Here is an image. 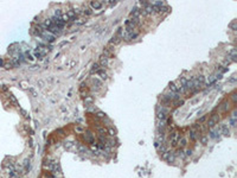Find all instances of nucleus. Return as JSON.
<instances>
[{
    "label": "nucleus",
    "mask_w": 237,
    "mask_h": 178,
    "mask_svg": "<svg viewBox=\"0 0 237 178\" xmlns=\"http://www.w3.org/2000/svg\"><path fill=\"white\" fill-rule=\"evenodd\" d=\"M181 138V135H180V133L178 132V131H173V132H171V134H169V141H171V145L173 146V147H175L177 145H178V140Z\"/></svg>",
    "instance_id": "obj_1"
},
{
    "label": "nucleus",
    "mask_w": 237,
    "mask_h": 178,
    "mask_svg": "<svg viewBox=\"0 0 237 178\" xmlns=\"http://www.w3.org/2000/svg\"><path fill=\"white\" fill-rule=\"evenodd\" d=\"M167 114H169V109L165 108V107H161L158 109V113H157V119L160 120V121H165L166 118H167Z\"/></svg>",
    "instance_id": "obj_2"
},
{
    "label": "nucleus",
    "mask_w": 237,
    "mask_h": 178,
    "mask_svg": "<svg viewBox=\"0 0 237 178\" xmlns=\"http://www.w3.org/2000/svg\"><path fill=\"white\" fill-rule=\"evenodd\" d=\"M218 121H219L218 114H213V115L209 119V121H207V124H206V127H209V128L211 129V128H213V127L218 124Z\"/></svg>",
    "instance_id": "obj_3"
},
{
    "label": "nucleus",
    "mask_w": 237,
    "mask_h": 178,
    "mask_svg": "<svg viewBox=\"0 0 237 178\" xmlns=\"http://www.w3.org/2000/svg\"><path fill=\"white\" fill-rule=\"evenodd\" d=\"M189 135H190V139H191V140L196 141L197 139H199V138H200V131H199V129H197V128H196V126H193V127H192V129L190 131V134H189Z\"/></svg>",
    "instance_id": "obj_4"
},
{
    "label": "nucleus",
    "mask_w": 237,
    "mask_h": 178,
    "mask_svg": "<svg viewBox=\"0 0 237 178\" xmlns=\"http://www.w3.org/2000/svg\"><path fill=\"white\" fill-rule=\"evenodd\" d=\"M31 30H32L31 33H32V35H36V36H42L43 32H44V27H43L42 25H34Z\"/></svg>",
    "instance_id": "obj_5"
},
{
    "label": "nucleus",
    "mask_w": 237,
    "mask_h": 178,
    "mask_svg": "<svg viewBox=\"0 0 237 178\" xmlns=\"http://www.w3.org/2000/svg\"><path fill=\"white\" fill-rule=\"evenodd\" d=\"M164 158L167 160V162H169V163H173L174 162V159H175V156H174V152H169V151H167L166 153H164Z\"/></svg>",
    "instance_id": "obj_6"
},
{
    "label": "nucleus",
    "mask_w": 237,
    "mask_h": 178,
    "mask_svg": "<svg viewBox=\"0 0 237 178\" xmlns=\"http://www.w3.org/2000/svg\"><path fill=\"white\" fill-rule=\"evenodd\" d=\"M219 134H221L219 127H218V128H211V129H210V132H209V137H210V138H212V139H216Z\"/></svg>",
    "instance_id": "obj_7"
},
{
    "label": "nucleus",
    "mask_w": 237,
    "mask_h": 178,
    "mask_svg": "<svg viewBox=\"0 0 237 178\" xmlns=\"http://www.w3.org/2000/svg\"><path fill=\"white\" fill-rule=\"evenodd\" d=\"M40 37H43L46 42H49V43H52L53 40H55V36H52L50 32H46V31H44L43 32V35L40 36Z\"/></svg>",
    "instance_id": "obj_8"
},
{
    "label": "nucleus",
    "mask_w": 237,
    "mask_h": 178,
    "mask_svg": "<svg viewBox=\"0 0 237 178\" xmlns=\"http://www.w3.org/2000/svg\"><path fill=\"white\" fill-rule=\"evenodd\" d=\"M219 131H221V134L225 135V137H229L230 135V129L226 125H221L219 126Z\"/></svg>",
    "instance_id": "obj_9"
},
{
    "label": "nucleus",
    "mask_w": 237,
    "mask_h": 178,
    "mask_svg": "<svg viewBox=\"0 0 237 178\" xmlns=\"http://www.w3.org/2000/svg\"><path fill=\"white\" fill-rule=\"evenodd\" d=\"M84 139H85V141L89 142V144H94V134L91 132L87 131V132H84Z\"/></svg>",
    "instance_id": "obj_10"
},
{
    "label": "nucleus",
    "mask_w": 237,
    "mask_h": 178,
    "mask_svg": "<svg viewBox=\"0 0 237 178\" xmlns=\"http://www.w3.org/2000/svg\"><path fill=\"white\" fill-rule=\"evenodd\" d=\"M102 5H103L102 1H90V6L94 10H100L102 7Z\"/></svg>",
    "instance_id": "obj_11"
},
{
    "label": "nucleus",
    "mask_w": 237,
    "mask_h": 178,
    "mask_svg": "<svg viewBox=\"0 0 237 178\" xmlns=\"http://www.w3.org/2000/svg\"><path fill=\"white\" fill-rule=\"evenodd\" d=\"M93 103H94V99H93V96L87 95V96H85V99H84V105H85V107H90Z\"/></svg>",
    "instance_id": "obj_12"
},
{
    "label": "nucleus",
    "mask_w": 237,
    "mask_h": 178,
    "mask_svg": "<svg viewBox=\"0 0 237 178\" xmlns=\"http://www.w3.org/2000/svg\"><path fill=\"white\" fill-rule=\"evenodd\" d=\"M186 145H187V139L184 138V137H181V138L178 140V145H177V146H179V148H184Z\"/></svg>",
    "instance_id": "obj_13"
},
{
    "label": "nucleus",
    "mask_w": 237,
    "mask_h": 178,
    "mask_svg": "<svg viewBox=\"0 0 237 178\" xmlns=\"http://www.w3.org/2000/svg\"><path fill=\"white\" fill-rule=\"evenodd\" d=\"M230 109V102L228 101V100H225L222 105H221V110L222 112H226V110H229Z\"/></svg>",
    "instance_id": "obj_14"
},
{
    "label": "nucleus",
    "mask_w": 237,
    "mask_h": 178,
    "mask_svg": "<svg viewBox=\"0 0 237 178\" xmlns=\"http://www.w3.org/2000/svg\"><path fill=\"white\" fill-rule=\"evenodd\" d=\"M140 14H141V10H139L137 7H134L131 12V17H133V18H137Z\"/></svg>",
    "instance_id": "obj_15"
},
{
    "label": "nucleus",
    "mask_w": 237,
    "mask_h": 178,
    "mask_svg": "<svg viewBox=\"0 0 237 178\" xmlns=\"http://www.w3.org/2000/svg\"><path fill=\"white\" fill-rule=\"evenodd\" d=\"M121 39H122L121 37H119V36H114V37H113V38L110 39V44H111V45H115V44H119V43L121 42Z\"/></svg>",
    "instance_id": "obj_16"
},
{
    "label": "nucleus",
    "mask_w": 237,
    "mask_h": 178,
    "mask_svg": "<svg viewBox=\"0 0 237 178\" xmlns=\"http://www.w3.org/2000/svg\"><path fill=\"white\" fill-rule=\"evenodd\" d=\"M100 64H101L102 67H105L108 64V57H105L104 55H102L101 57H100Z\"/></svg>",
    "instance_id": "obj_17"
},
{
    "label": "nucleus",
    "mask_w": 237,
    "mask_h": 178,
    "mask_svg": "<svg viewBox=\"0 0 237 178\" xmlns=\"http://www.w3.org/2000/svg\"><path fill=\"white\" fill-rule=\"evenodd\" d=\"M174 156H175V157H179V158H184V157H185V154H184L183 148H178V150L174 152Z\"/></svg>",
    "instance_id": "obj_18"
},
{
    "label": "nucleus",
    "mask_w": 237,
    "mask_h": 178,
    "mask_svg": "<svg viewBox=\"0 0 237 178\" xmlns=\"http://www.w3.org/2000/svg\"><path fill=\"white\" fill-rule=\"evenodd\" d=\"M93 83H94V88L96 87V89H100V88L102 87V82L99 80V78H94Z\"/></svg>",
    "instance_id": "obj_19"
},
{
    "label": "nucleus",
    "mask_w": 237,
    "mask_h": 178,
    "mask_svg": "<svg viewBox=\"0 0 237 178\" xmlns=\"http://www.w3.org/2000/svg\"><path fill=\"white\" fill-rule=\"evenodd\" d=\"M29 93H30L31 96H33V97H37V96H38V92L36 90L34 87H29Z\"/></svg>",
    "instance_id": "obj_20"
},
{
    "label": "nucleus",
    "mask_w": 237,
    "mask_h": 178,
    "mask_svg": "<svg viewBox=\"0 0 237 178\" xmlns=\"http://www.w3.org/2000/svg\"><path fill=\"white\" fill-rule=\"evenodd\" d=\"M99 70H100V64H99V63H94L93 67H91L90 72H91V74H95V72H97Z\"/></svg>",
    "instance_id": "obj_21"
},
{
    "label": "nucleus",
    "mask_w": 237,
    "mask_h": 178,
    "mask_svg": "<svg viewBox=\"0 0 237 178\" xmlns=\"http://www.w3.org/2000/svg\"><path fill=\"white\" fill-rule=\"evenodd\" d=\"M97 132L100 133V135H103V137L107 134V129L103 126H97Z\"/></svg>",
    "instance_id": "obj_22"
},
{
    "label": "nucleus",
    "mask_w": 237,
    "mask_h": 178,
    "mask_svg": "<svg viewBox=\"0 0 237 178\" xmlns=\"http://www.w3.org/2000/svg\"><path fill=\"white\" fill-rule=\"evenodd\" d=\"M169 90H171V93H178V88H177V86H175V83H169ZM179 94V93H178Z\"/></svg>",
    "instance_id": "obj_23"
},
{
    "label": "nucleus",
    "mask_w": 237,
    "mask_h": 178,
    "mask_svg": "<svg viewBox=\"0 0 237 178\" xmlns=\"http://www.w3.org/2000/svg\"><path fill=\"white\" fill-rule=\"evenodd\" d=\"M67 16H68L69 19H75L76 18V13H75L74 10H69L68 12H67Z\"/></svg>",
    "instance_id": "obj_24"
},
{
    "label": "nucleus",
    "mask_w": 237,
    "mask_h": 178,
    "mask_svg": "<svg viewBox=\"0 0 237 178\" xmlns=\"http://www.w3.org/2000/svg\"><path fill=\"white\" fill-rule=\"evenodd\" d=\"M97 74H99V75L101 76L102 80H107V78H108V75H107V72L103 70V69H100V70L97 71Z\"/></svg>",
    "instance_id": "obj_25"
},
{
    "label": "nucleus",
    "mask_w": 237,
    "mask_h": 178,
    "mask_svg": "<svg viewBox=\"0 0 237 178\" xmlns=\"http://www.w3.org/2000/svg\"><path fill=\"white\" fill-rule=\"evenodd\" d=\"M4 68H5V69H11V68H13L12 62H11V61H5V62H4Z\"/></svg>",
    "instance_id": "obj_26"
},
{
    "label": "nucleus",
    "mask_w": 237,
    "mask_h": 178,
    "mask_svg": "<svg viewBox=\"0 0 237 178\" xmlns=\"http://www.w3.org/2000/svg\"><path fill=\"white\" fill-rule=\"evenodd\" d=\"M62 14H63V13H62V11H61V10H56V11H55V16H53V17H55V18H57V19H61V18H62Z\"/></svg>",
    "instance_id": "obj_27"
},
{
    "label": "nucleus",
    "mask_w": 237,
    "mask_h": 178,
    "mask_svg": "<svg viewBox=\"0 0 237 178\" xmlns=\"http://www.w3.org/2000/svg\"><path fill=\"white\" fill-rule=\"evenodd\" d=\"M91 13H93V11H91V8H84L83 10V14L84 16H91Z\"/></svg>",
    "instance_id": "obj_28"
},
{
    "label": "nucleus",
    "mask_w": 237,
    "mask_h": 178,
    "mask_svg": "<svg viewBox=\"0 0 237 178\" xmlns=\"http://www.w3.org/2000/svg\"><path fill=\"white\" fill-rule=\"evenodd\" d=\"M217 80V75H212V76H210V78H209V82H207V84H212L215 81Z\"/></svg>",
    "instance_id": "obj_29"
},
{
    "label": "nucleus",
    "mask_w": 237,
    "mask_h": 178,
    "mask_svg": "<svg viewBox=\"0 0 237 178\" xmlns=\"http://www.w3.org/2000/svg\"><path fill=\"white\" fill-rule=\"evenodd\" d=\"M19 86L21 87V89H26V88H29V84H27V82H26V81H21V82L19 83Z\"/></svg>",
    "instance_id": "obj_30"
},
{
    "label": "nucleus",
    "mask_w": 237,
    "mask_h": 178,
    "mask_svg": "<svg viewBox=\"0 0 237 178\" xmlns=\"http://www.w3.org/2000/svg\"><path fill=\"white\" fill-rule=\"evenodd\" d=\"M230 27H231V30H232V31H236L237 30V22L236 20H234V22L230 24Z\"/></svg>",
    "instance_id": "obj_31"
},
{
    "label": "nucleus",
    "mask_w": 237,
    "mask_h": 178,
    "mask_svg": "<svg viewBox=\"0 0 237 178\" xmlns=\"http://www.w3.org/2000/svg\"><path fill=\"white\" fill-rule=\"evenodd\" d=\"M20 112H21V114H23V116L25 119H30V116H29V114H27V112L25 109H20Z\"/></svg>",
    "instance_id": "obj_32"
},
{
    "label": "nucleus",
    "mask_w": 237,
    "mask_h": 178,
    "mask_svg": "<svg viewBox=\"0 0 237 178\" xmlns=\"http://www.w3.org/2000/svg\"><path fill=\"white\" fill-rule=\"evenodd\" d=\"M78 151L79 152H87V147L84 145H78Z\"/></svg>",
    "instance_id": "obj_33"
},
{
    "label": "nucleus",
    "mask_w": 237,
    "mask_h": 178,
    "mask_svg": "<svg viewBox=\"0 0 237 178\" xmlns=\"http://www.w3.org/2000/svg\"><path fill=\"white\" fill-rule=\"evenodd\" d=\"M44 177L45 178H55L51 172H44Z\"/></svg>",
    "instance_id": "obj_34"
},
{
    "label": "nucleus",
    "mask_w": 237,
    "mask_h": 178,
    "mask_svg": "<svg viewBox=\"0 0 237 178\" xmlns=\"http://www.w3.org/2000/svg\"><path fill=\"white\" fill-rule=\"evenodd\" d=\"M230 124H231L232 127H235L236 126V118H230Z\"/></svg>",
    "instance_id": "obj_35"
},
{
    "label": "nucleus",
    "mask_w": 237,
    "mask_h": 178,
    "mask_svg": "<svg viewBox=\"0 0 237 178\" xmlns=\"http://www.w3.org/2000/svg\"><path fill=\"white\" fill-rule=\"evenodd\" d=\"M25 57H26L27 59H30L31 62H33V61H34V58L31 56V55H30V54H29V52H26V54H25Z\"/></svg>",
    "instance_id": "obj_36"
},
{
    "label": "nucleus",
    "mask_w": 237,
    "mask_h": 178,
    "mask_svg": "<svg viewBox=\"0 0 237 178\" xmlns=\"http://www.w3.org/2000/svg\"><path fill=\"white\" fill-rule=\"evenodd\" d=\"M183 103H184V101H183V100H178V101H174V105H175L177 107H180L181 105H183Z\"/></svg>",
    "instance_id": "obj_37"
},
{
    "label": "nucleus",
    "mask_w": 237,
    "mask_h": 178,
    "mask_svg": "<svg viewBox=\"0 0 237 178\" xmlns=\"http://www.w3.org/2000/svg\"><path fill=\"white\" fill-rule=\"evenodd\" d=\"M64 146H65V148H67V150H70V148L74 146V144H72V142H65V145H64Z\"/></svg>",
    "instance_id": "obj_38"
},
{
    "label": "nucleus",
    "mask_w": 237,
    "mask_h": 178,
    "mask_svg": "<svg viewBox=\"0 0 237 178\" xmlns=\"http://www.w3.org/2000/svg\"><path fill=\"white\" fill-rule=\"evenodd\" d=\"M231 100H232L234 102H236L237 101V94L236 93H232V94H231Z\"/></svg>",
    "instance_id": "obj_39"
},
{
    "label": "nucleus",
    "mask_w": 237,
    "mask_h": 178,
    "mask_svg": "<svg viewBox=\"0 0 237 178\" xmlns=\"http://www.w3.org/2000/svg\"><path fill=\"white\" fill-rule=\"evenodd\" d=\"M206 120V115H203L200 119H198V124H202V122H204Z\"/></svg>",
    "instance_id": "obj_40"
},
{
    "label": "nucleus",
    "mask_w": 237,
    "mask_h": 178,
    "mask_svg": "<svg viewBox=\"0 0 237 178\" xmlns=\"http://www.w3.org/2000/svg\"><path fill=\"white\" fill-rule=\"evenodd\" d=\"M107 132H108V133H109V134H110L111 137H113V135L115 134V131H114V128H109V129H108Z\"/></svg>",
    "instance_id": "obj_41"
},
{
    "label": "nucleus",
    "mask_w": 237,
    "mask_h": 178,
    "mask_svg": "<svg viewBox=\"0 0 237 178\" xmlns=\"http://www.w3.org/2000/svg\"><path fill=\"white\" fill-rule=\"evenodd\" d=\"M184 153H185L186 156H191V154H192V150L189 148V150H186V152H184Z\"/></svg>",
    "instance_id": "obj_42"
},
{
    "label": "nucleus",
    "mask_w": 237,
    "mask_h": 178,
    "mask_svg": "<svg viewBox=\"0 0 237 178\" xmlns=\"http://www.w3.org/2000/svg\"><path fill=\"white\" fill-rule=\"evenodd\" d=\"M38 86H39V87L42 88V87L44 86V81H42V80H39V81H38Z\"/></svg>",
    "instance_id": "obj_43"
},
{
    "label": "nucleus",
    "mask_w": 237,
    "mask_h": 178,
    "mask_svg": "<svg viewBox=\"0 0 237 178\" xmlns=\"http://www.w3.org/2000/svg\"><path fill=\"white\" fill-rule=\"evenodd\" d=\"M198 101H199V97H196L195 100H192V101H191V103H192V105H195V103H197Z\"/></svg>",
    "instance_id": "obj_44"
},
{
    "label": "nucleus",
    "mask_w": 237,
    "mask_h": 178,
    "mask_svg": "<svg viewBox=\"0 0 237 178\" xmlns=\"http://www.w3.org/2000/svg\"><path fill=\"white\" fill-rule=\"evenodd\" d=\"M97 115H99L100 118H104V116H105V114H104L103 112H99V113H97Z\"/></svg>",
    "instance_id": "obj_45"
},
{
    "label": "nucleus",
    "mask_w": 237,
    "mask_h": 178,
    "mask_svg": "<svg viewBox=\"0 0 237 178\" xmlns=\"http://www.w3.org/2000/svg\"><path fill=\"white\" fill-rule=\"evenodd\" d=\"M206 141H207V138H206V137H203V138H202V142H203V144H206Z\"/></svg>",
    "instance_id": "obj_46"
},
{
    "label": "nucleus",
    "mask_w": 237,
    "mask_h": 178,
    "mask_svg": "<svg viewBox=\"0 0 237 178\" xmlns=\"http://www.w3.org/2000/svg\"><path fill=\"white\" fill-rule=\"evenodd\" d=\"M4 62H5V61H4L2 58H0V68H2V67H4Z\"/></svg>",
    "instance_id": "obj_47"
},
{
    "label": "nucleus",
    "mask_w": 237,
    "mask_h": 178,
    "mask_svg": "<svg viewBox=\"0 0 237 178\" xmlns=\"http://www.w3.org/2000/svg\"><path fill=\"white\" fill-rule=\"evenodd\" d=\"M235 81H236V77H235V76H232V77L230 78V82H235Z\"/></svg>",
    "instance_id": "obj_48"
},
{
    "label": "nucleus",
    "mask_w": 237,
    "mask_h": 178,
    "mask_svg": "<svg viewBox=\"0 0 237 178\" xmlns=\"http://www.w3.org/2000/svg\"><path fill=\"white\" fill-rule=\"evenodd\" d=\"M76 131H78V132H82V127H76Z\"/></svg>",
    "instance_id": "obj_49"
},
{
    "label": "nucleus",
    "mask_w": 237,
    "mask_h": 178,
    "mask_svg": "<svg viewBox=\"0 0 237 178\" xmlns=\"http://www.w3.org/2000/svg\"><path fill=\"white\" fill-rule=\"evenodd\" d=\"M37 68H39V67H37V65H33V67H32V68H30V69H31V70H34V69H37Z\"/></svg>",
    "instance_id": "obj_50"
}]
</instances>
